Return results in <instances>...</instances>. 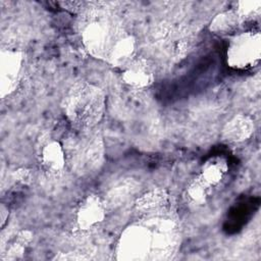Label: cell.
Returning a JSON list of instances; mask_svg holds the SVG:
<instances>
[{
    "label": "cell",
    "instance_id": "obj_1",
    "mask_svg": "<svg viewBox=\"0 0 261 261\" xmlns=\"http://www.w3.org/2000/svg\"><path fill=\"white\" fill-rule=\"evenodd\" d=\"M179 245V231L170 212L140 217L121 232L115 248L116 259L125 261L169 259Z\"/></svg>",
    "mask_w": 261,
    "mask_h": 261
},
{
    "label": "cell",
    "instance_id": "obj_2",
    "mask_svg": "<svg viewBox=\"0 0 261 261\" xmlns=\"http://www.w3.org/2000/svg\"><path fill=\"white\" fill-rule=\"evenodd\" d=\"M82 42L90 55L114 67L123 68L136 57V38L109 16L91 17L82 30Z\"/></svg>",
    "mask_w": 261,
    "mask_h": 261
},
{
    "label": "cell",
    "instance_id": "obj_3",
    "mask_svg": "<svg viewBox=\"0 0 261 261\" xmlns=\"http://www.w3.org/2000/svg\"><path fill=\"white\" fill-rule=\"evenodd\" d=\"M106 106L104 92L97 86L80 81L71 85L61 101V109L74 129H93L102 119Z\"/></svg>",
    "mask_w": 261,
    "mask_h": 261
},
{
    "label": "cell",
    "instance_id": "obj_4",
    "mask_svg": "<svg viewBox=\"0 0 261 261\" xmlns=\"http://www.w3.org/2000/svg\"><path fill=\"white\" fill-rule=\"evenodd\" d=\"M67 166L79 175L97 171L104 160V143L101 135L93 129H74L64 144Z\"/></svg>",
    "mask_w": 261,
    "mask_h": 261
},
{
    "label": "cell",
    "instance_id": "obj_5",
    "mask_svg": "<svg viewBox=\"0 0 261 261\" xmlns=\"http://www.w3.org/2000/svg\"><path fill=\"white\" fill-rule=\"evenodd\" d=\"M261 57V35L249 31L237 34L226 50L227 65L236 70H247L258 65Z\"/></svg>",
    "mask_w": 261,
    "mask_h": 261
},
{
    "label": "cell",
    "instance_id": "obj_6",
    "mask_svg": "<svg viewBox=\"0 0 261 261\" xmlns=\"http://www.w3.org/2000/svg\"><path fill=\"white\" fill-rule=\"evenodd\" d=\"M24 55L16 47H3L0 51V96L4 99L18 87L23 71Z\"/></svg>",
    "mask_w": 261,
    "mask_h": 261
},
{
    "label": "cell",
    "instance_id": "obj_7",
    "mask_svg": "<svg viewBox=\"0 0 261 261\" xmlns=\"http://www.w3.org/2000/svg\"><path fill=\"white\" fill-rule=\"evenodd\" d=\"M107 206L104 199L96 194L86 196L75 211V223L80 230H89L100 224L106 216Z\"/></svg>",
    "mask_w": 261,
    "mask_h": 261
},
{
    "label": "cell",
    "instance_id": "obj_8",
    "mask_svg": "<svg viewBox=\"0 0 261 261\" xmlns=\"http://www.w3.org/2000/svg\"><path fill=\"white\" fill-rule=\"evenodd\" d=\"M38 157L42 169L49 175H60L67 165L64 147L54 139L47 138L41 141Z\"/></svg>",
    "mask_w": 261,
    "mask_h": 261
},
{
    "label": "cell",
    "instance_id": "obj_9",
    "mask_svg": "<svg viewBox=\"0 0 261 261\" xmlns=\"http://www.w3.org/2000/svg\"><path fill=\"white\" fill-rule=\"evenodd\" d=\"M170 198L162 189H153L140 195L135 202V210L140 217L166 214L170 212Z\"/></svg>",
    "mask_w": 261,
    "mask_h": 261
},
{
    "label": "cell",
    "instance_id": "obj_10",
    "mask_svg": "<svg viewBox=\"0 0 261 261\" xmlns=\"http://www.w3.org/2000/svg\"><path fill=\"white\" fill-rule=\"evenodd\" d=\"M121 79L125 85L135 89L150 87L155 80L151 63L144 57H135L123 68Z\"/></svg>",
    "mask_w": 261,
    "mask_h": 261
},
{
    "label": "cell",
    "instance_id": "obj_11",
    "mask_svg": "<svg viewBox=\"0 0 261 261\" xmlns=\"http://www.w3.org/2000/svg\"><path fill=\"white\" fill-rule=\"evenodd\" d=\"M253 119L245 114H237L223 126L221 139L226 143H242L247 141L254 133Z\"/></svg>",
    "mask_w": 261,
    "mask_h": 261
},
{
    "label": "cell",
    "instance_id": "obj_12",
    "mask_svg": "<svg viewBox=\"0 0 261 261\" xmlns=\"http://www.w3.org/2000/svg\"><path fill=\"white\" fill-rule=\"evenodd\" d=\"M228 172V164L222 156H212L208 158L201 167V177L212 187L219 185Z\"/></svg>",
    "mask_w": 261,
    "mask_h": 261
},
{
    "label": "cell",
    "instance_id": "obj_13",
    "mask_svg": "<svg viewBox=\"0 0 261 261\" xmlns=\"http://www.w3.org/2000/svg\"><path fill=\"white\" fill-rule=\"evenodd\" d=\"M213 188L199 174L193 178L186 188L185 198L189 205L199 207L204 205L212 195Z\"/></svg>",
    "mask_w": 261,
    "mask_h": 261
},
{
    "label": "cell",
    "instance_id": "obj_14",
    "mask_svg": "<svg viewBox=\"0 0 261 261\" xmlns=\"http://www.w3.org/2000/svg\"><path fill=\"white\" fill-rule=\"evenodd\" d=\"M242 23L241 18L234 9L226 10L218 13L211 20L209 24V30L216 35L226 36L233 34L239 29Z\"/></svg>",
    "mask_w": 261,
    "mask_h": 261
},
{
    "label": "cell",
    "instance_id": "obj_15",
    "mask_svg": "<svg viewBox=\"0 0 261 261\" xmlns=\"http://www.w3.org/2000/svg\"><path fill=\"white\" fill-rule=\"evenodd\" d=\"M137 190L138 182L133 178H126L119 181L109 190V192L107 193V197L104 199L107 208L108 206L115 207L124 203L129 197L136 194Z\"/></svg>",
    "mask_w": 261,
    "mask_h": 261
},
{
    "label": "cell",
    "instance_id": "obj_16",
    "mask_svg": "<svg viewBox=\"0 0 261 261\" xmlns=\"http://www.w3.org/2000/svg\"><path fill=\"white\" fill-rule=\"evenodd\" d=\"M33 240V233L31 230L22 229L15 236L13 242L7 247L5 253L2 255L3 260H15L20 259L23 256L25 248Z\"/></svg>",
    "mask_w": 261,
    "mask_h": 261
},
{
    "label": "cell",
    "instance_id": "obj_17",
    "mask_svg": "<svg viewBox=\"0 0 261 261\" xmlns=\"http://www.w3.org/2000/svg\"><path fill=\"white\" fill-rule=\"evenodd\" d=\"M241 18L242 22L245 20H250L258 17L261 10V1L259 0H245L237 3V8L234 9Z\"/></svg>",
    "mask_w": 261,
    "mask_h": 261
},
{
    "label": "cell",
    "instance_id": "obj_18",
    "mask_svg": "<svg viewBox=\"0 0 261 261\" xmlns=\"http://www.w3.org/2000/svg\"><path fill=\"white\" fill-rule=\"evenodd\" d=\"M12 177L21 185H29L33 179V173L29 168H18L13 171Z\"/></svg>",
    "mask_w": 261,
    "mask_h": 261
},
{
    "label": "cell",
    "instance_id": "obj_19",
    "mask_svg": "<svg viewBox=\"0 0 261 261\" xmlns=\"http://www.w3.org/2000/svg\"><path fill=\"white\" fill-rule=\"evenodd\" d=\"M0 214H1V226L3 227L6 219L8 218V208H6L4 205H2L1 209H0Z\"/></svg>",
    "mask_w": 261,
    "mask_h": 261
}]
</instances>
